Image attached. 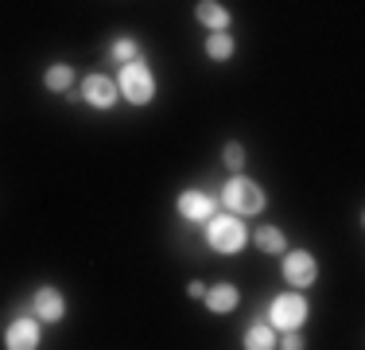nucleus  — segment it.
<instances>
[{
  "label": "nucleus",
  "mask_w": 365,
  "mask_h": 350,
  "mask_svg": "<svg viewBox=\"0 0 365 350\" xmlns=\"http://www.w3.org/2000/svg\"><path fill=\"white\" fill-rule=\"evenodd\" d=\"M233 51H237L233 31H206V59L210 63H230Z\"/></svg>",
  "instance_id": "12"
},
{
  "label": "nucleus",
  "mask_w": 365,
  "mask_h": 350,
  "mask_svg": "<svg viewBox=\"0 0 365 350\" xmlns=\"http://www.w3.org/2000/svg\"><path fill=\"white\" fill-rule=\"evenodd\" d=\"M202 304H206V311H214V315H230V311H237V304H241V288H237V284H230V280L206 284Z\"/></svg>",
  "instance_id": "10"
},
{
  "label": "nucleus",
  "mask_w": 365,
  "mask_h": 350,
  "mask_svg": "<svg viewBox=\"0 0 365 350\" xmlns=\"http://www.w3.org/2000/svg\"><path fill=\"white\" fill-rule=\"evenodd\" d=\"M175 210H179V218L182 222H190V226H202L206 218L218 210V199L210 195V191H198V187H187L182 195L175 199Z\"/></svg>",
  "instance_id": "6"
},
{
  "label": "nucleus",
  "mask_w": 365,
  "mask_h": 350,
  "mask_svg": "<svg viewBox=\"0 0 365 350\" xmlns=\"http://www.w3.org/2000/svg\"><path fill=\"white\" fill-rule=\"evenodd\" d=\"M187 296H190V300H202V296H206V284H202V280H190V284H187Z\"/></svg>",
  "instance_id": "18"
},
{
  "label": "nucleus",
  "mask_w": 365,
  "mask_h": 350,
  "mask_svg": "<svg viewBox=\"0 0 365 350\" xmlns=\"http://www.w3.org/2000/svg\"><path fill=\"white\" fill-rule=\"evenodd\" d=\"M4 346L8 350H36L39 346V319L36 315H16L4 327Z\"/></svg>",
  "instance_id": "9"
},
{
  "label": "nucleus",
  "mask_w": 365,
  "mask_h": 350,
  "mask_svg": "<svg viewBox=\"0 0 365 350\" xmlns=\"http://www.w3.org/2000/svg\"><path fill=\"white\" fill-rule=\"evenodd\" d=\"M276 339H280V331L272 327V323H253V327L245 331V350H276Z\"/></svg>",
  "instance_id": "15"
},
{
  "label": "nucleus",
  "mask_w": 365,
  "mask_h": 350,
  "mask_svg": "<svg viewBox=\"0 0 365 350\" xmlns=\"http://www.w3.org/2000/svg\"><path fill=\"white\" fill-rule=\"evenodd\" d=\"M117 90H120V98H125L128 105H136V109H144V105L155 101V74H152V66H148L144 55L120 66Z\"/></svg>",
  "instance_id": "3"
},
{
  "label": "nucleus",
  "mask_w": 365,
  "mask_h": 350,
  "mask_svg": "<svg viewBox=\"0 0 365 350\" xmlns=\"http://www.w3.org/2000/svg\"><path fill=\"white\" fill-rule=\"evenodd\" d=\"M109 59H113L117 66L133 63V59H140V43H136L133 35H120V39H113V43H109Z\"/></svg>",
  "instance_id": "16"
},
{
  "label": "nucleus",
  "mask_w": 365,
  "mask_h": 350,
  "mask_svg": "<svg viewBox=\"0 0 365 350\" xmlns=\"http://www.w3.org/2000/svg\"><path fill=\"white\" fill-rule=\"evenodd\" d=\"M195 20L202 24L206 31H230L233 16H230V8H225L222 0H198V4H195Z\"/></svg>",
  "instance_id": "11"
},
{
  "label": "nucleus",
  "mask_w": 365,
  "mask_h": 350,
  "mask_svg": "<svg viewBox=\"0 0 365 350\" xmlns=\"http://www.w3.org/2000/svg\"><path fill=\"white\" fill-rule=\"evenodd\" d=\"M202 226H206V245H210L214 253H222V257L241 253V249H245V241H249L245 222H241L237 214H230V210H214Z\"/></svg>",
  "instance_id": "2"
},
{
  "label": "nucleus",
  "mask_w": 365,
  "mask_h": 350,
  "mask_svg": "<svg viewBox=\"0 0 365 350\" xmlns=\"http://www.w3.org/2000/svg\"><path fill=\"white\" fill-rule=\"evenodd\" d=\"M264 187H260L257 179H249L245 171H233L230 179H225V187H222V206L230 210V214H237V218H257L260 210H264Z\"/></svg>",
  "instance_id": "1"
},
{
  "label": "nucleus",
  "mask_w": 365,
  "mask_h": 350,
  "mask_svg": "<svg viewBox=\"0 0 365 350\" xmlns=\"http://www.w3.org/2000/svg\"><path fill=\"white\" fill-rule=\"evenodd\" d=\"M307 315H311V304L299 288L280 292V296L268 300V323H272L276 331H299L303 323H307Z\"/></svg>",
  "instance_id": "4"
},
{
  "label": "nucleus",
  "mask_w": 365,
  "mask_h": 350,
  "mask_svg": "<svg viewBox=\"0 0 365 350\" xmlns=\"http://www.w3.org/2000/svg\"><path fill=\"white\" fill-rule=\"evenodd\" d=\"M253 245H257L260 253H268V257H280V253L288 249V238H284V230H280V226H257Z\"/></svg>",
  "instance_id": "13"
},
{
  "label": "nucleus",
  "mask_w": 365,
  "mask_h": 350,
  "mask_svg": "<svg viewBox=\"0 0 365 350\" xmlns=\"http://www.w3.org/2000/svg\"><path fill=\"white\" fill-rule=\"evenodd\" d=\"M222 160H225V168H230V171H245V164H249L245 144H241V140H230V144L222 148Z\"/></svg>",
  "instance_id": "17"
},
{
  "label": "nucleus",
  "mask_w": 365,
  "mask_h": 350,
  "mask_svg": "<svg viewBox=\"0 0 365 350\" xmlns=\"http://www.w3.org/2000/svg\"><path fill=\"white\" fill-rule=\"evenodd\" d=\"M280 273H284V280H288L292 288L307 292V288H315V280H319V261H315L311 249H284Z\"/></svg>",
  "instance_id": "5"
},
{
  "label": "nucleus",
  "mask_w": 365,
  "mask_h": 350,
  "mask_svg": "<svg viewBox=\"0 0 365 350\" xmlns=\"http://www.w3.org/2000/svg\"><path fill=\"white\" fill-rule=\"evenodd\" d=\"M82 101L93 105V109H113V105L120 101L117 78H109V74H86L82 78Z\"/></svg>",
  "instance_id": "7"
},
{
  "label": "nucleus",
  "mask_w": 365,
  "mask_h": 350,
  "mask_svg": "<svg viewBox=\"0 0 365 350\" xmlns=\"http://www.w3.org/2000/svg\"><path fill=\"white\" fill-rule=\"evenodd\" d=\"M31 315H36L39 323H63L66 319V296L58 292L55 284L36 288V296H31Z\"/></svg>",
  "instance_id": "8"
},
{
  "label": "nucleus",
  "mask_w": 365,
  "mask_h": 350,
  "mask_svg": "<svg viewBox=\"0 0 365 350\" xmlns=\"http://www.w3.org/2000/svg\"><path fill=\"white\" fill-rule=\"evenodd\" d=\"M43 86H47L51 94H66L74 86V66L71 63H51L43 70Z\"/></svg>",
  "instance_id": "14"
}]
</instances>
